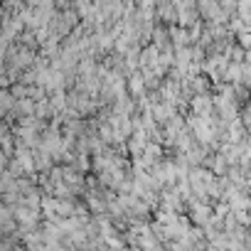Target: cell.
Wrapping results in <instances>:
<instances>
[{
  "instance_id": "obj_1",
  "label": "cell",
  "mask_w": 251,
  "mask_h": 251,
  "mask_svg": "<svg viewBox=\"0 0 251 251\" xmlns=\"http://www.w3.org/2000/svg\"><path fill=\"white\" fill-rule=\"evenodd\" d=\"M212 103H214V101H212L204 91H202V94H197V96L192 99V108H195L200 116H209V113H212Z\"/></svg>"
},
{
  "instance_id": "obj_2",
  "label": "cell",
  "mask_w": 251,
  "mask_h": 251,
  "mask_svg": "<svg viewBox=\"0 0 251 251\" xmlns=\"http://www.w3.org/2000/svg\"><path fill=\"white\" fill-rule=\"evenodd\" d=\"M209 219H214V217L209 214V207H204V204H195V209H192V222H197V224H207Z\"/></svg>"
},
{
  "instance_id": "obj_3",
  "label": "cell",
  "mask_w": 251,
  "mask_h": 251,
  "mask_svg": "<svg viewBox=\"0 0 251 251\" xmlns=\"http://www.w3.org/2000/svg\"><path fill=\"white\" fill-rule=\"evenodd\" d=\"M224 74H226V79H229V81H234V84H236V81H241V74H244V69H241L239 64H229Z\"/></svg>"
}]
</instances>
